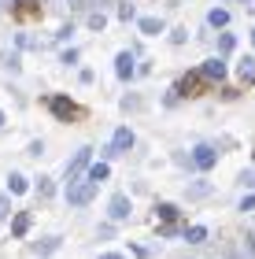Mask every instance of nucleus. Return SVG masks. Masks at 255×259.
Returning a JSON list of instances; mask_svg holds the SVG:
<instances>
[{"instance_id":"nucleus-16","label":"nucleus","mask_w":255,"mask_h":259,"mask_svg":"<svg viewBox=\"0 0 255 259\" xmlns=\"http://www.w3.org/2000/svg\"><path fill=\"white\" fill-rule=\"evenodd\" d=\"M159 215H163V219H167V222H170V219H174V215H178V207H170V204H163V207H159Z\"/></svg>"},{"instance_id":"nucleus-3","label":"nucleus","mask_w":255,"mask_h":259,"mask_svg":"<svg viewBox=\"0 0 255 259\" xmlns=\"http://www.w3.org/2000/svg\"><path fill=\"white\" fill-rule=\"evenodd\" d=\"M130 211H133L130 196H115L111 207H108V215H111V222H122V219H130Z\"/></svg>"},{"instance_id":"nucleus-5","label":"nucleus","mask_w":255,"mask_h":259,"mask_svg":"<svg viewBox=\"0 0 255 259\" xmlns=\"http://www.w3.org/2000/svg\"><path fill=\"white\" fill-rule=\"evenodd\" d=\"M215 148L211 145H200V148H192V163H196V167H200V170H207V167H215Z\"/></svg>"},{"instance_id":"nucleus-12","label":"nucleus","mask_w":255,"mask_h":259,"mask_svg":"<svg viewBox=\"0 0 255 259\" xmlns=\"http://www.w3.org/2000/svg\"><path fill=\"white\" fill-rule=\"evenodd\" d=\"M108 174H111V170H108V163H96V167L89 170V182H104Z\"/></svg>"},{"instance_id":"nucleus-15","label":"nucleus","mask_w":255,"mask_h":259,"mask_svg":"<svg viewBox=\"0 0 255 259\" xmlns=\"http://www.w3.org/2000/svg\"><path fill=\"white\" fill-rule=\"evenodd\" d=\"M141 30L144 33H159V22L156 19H141Z\"/></svg>"},{"instance_id":"nucleus-18","label":"nucleus","mask_w":255,"mask_h":259,"mask_svg":"<svg viewBox=\"0 0 255 259\" xmlns=\"http://www.w3.org/2000/svg\"><path fill=\"white\" fill-rule=\"evenodd\" d=\"M8 219V196H0V222Z\"/></svg>"},{"instance_id":"nucleus-14","label":"nucleus","mask_w":255,"mask_h":259,"mask_svg":"<svg viewBox=\"0 0 255 259\" xmlns=\"http://www.w3.org/2000/svg\"><path fill=\"white\" fill-rule=\"evenodd\" d=\"M185 237H189V241L196 244V241H203V237H207V230H203V226H192L189 233H185Z\"/></svg>"},{"instance_id":"nucleus-17","label":"nucleus","mask_w":255,"mask_h":259,"mask_svg":"<svg viewBox=\"0 0 255 259\" xmlns=\"http://www.w3.org/2000/svg\"><path fill=\"white\" fill-rule=\"evenodd\" d=\"M240 211H255V196H244V200H240Z\"/></svg>"},{"instance_id":"nucleus-19","label":"nucleus","mask_w":255,"mask_h":259,"mask_svg":"<svg viewBox=\"0 0 255 259\" xmlns=\"http://www.w3.org/2000/svg\"><path fill=\"white\" fill-rule=\"evenodd\" d=\"M244 185H251V189H255V174H244Z\"/></svg>"},{"instance_id":"nucleus-7","label":"nucleus","mask_w":255,"mask_h":259,"mask_svg":"<svg viewBox=\"0 0 255 259\" xmlns=\"http://www.w3.org/2000/svg\"><path fill=\"white\" fill-rule=\"evenodd\" d=\"M115 74H119V78H130L133 74V56L130 52H122L119 60H115Z\"/></svg>"},{"instance_id":"nucleus-23","label":"nucleus","mask_w":255,"mask_h":259,"mask_svg":"<svg viewBox=\"0 0 255 259\" xmlns=\"http://www.w3.org/2000/svg\"><path fill=\"white\" fill-rule=\"evenodd\" d=\"M251 41H255V33H251Z\"/></svg>"},{"instance_id":"nucleus-8","label":"nucleus","mask_w":255,"mask_h":259,"mask_svg":"<svg viewBox=\"0 0 255 259\" xmlns=\"http://www.w3.org/2000/svg\"><path fill=\"white\" fill-rule=\"evenodd\" d=\"M207 22H211L215 30H218V26H226V22H229V11H226V8H215L211 15H207Z\"/></svg>"},{"instance_id":"nucleus-22","label":"nucleus","mask_w":255,"mask_h":259,"mask_svg":"<svg viewBox=\"0 0 255 259\" xmlns=\"http://www.w3.org/2000/svg\"><path fill=\"white\" fill-rule=\"evenodd\" d=\"M0 126H4V115H0Z\"/></svg>"},{"instance_id":"nucleus-13","label":"nucleus","mask_w":255,"mask_h":259,"mask_svg":"<svg viewBox=\"0 0 255 259\" xmlns=\"http://www.w3.org/2000/svg\"><path fill=\"white\" fill-rule=\"evenodd\" d=\"M56 248H60V237H48L44 244H37V255H52Z\"/></svg>"},{"instance_id":"nucleus-10","label":"nucleus","mask_w":255,"mask_h":259,"mask_svg":"<svg viewBox=\"0 0 255 259\" xmlns=\"http://www.w3.org/2000/svg\"><path fill=\"white\" fill-rule=\"evenodd\" d=\"M222 60H207V67H203V78H222Z\"/></svg>"},{"instance_id":"nucleus-2","label":"nucleus","mask_w":255,"mask_h":259,"mask_svg":"<svg viewBox=\"0 0 255 259\" xmlns=\"http://www.w3.org/2000/svg\"><path fill=\"white\" fill-rule=\"evenodd\" d=\"M89 156H92V148H82L74 156V163H67V182H78V174L89 167Z\"/></svg>"},{"instance_id":"nucleus-20","label":"nucleus","mask_w":255,"mask_h":259,"mask_svg":"<svg viewBox=\"0 0 255 259\" xmlns=\"http://www.w3.org/2000/svg\"><path fill=\"white\" fill-rule=\"evenodd\" d=\"M100 259H122V255H119V252H104Z\"/></svg>"},{"instance_id":"nucleus-4","label":"nucleus","mask_w":255,"mask_h":259,"mask_svg":"<svg viewBox=\"0 0 255 259\" xmlns=\"http://www.w3.org/2000/svg\"><path fill=\"white\" fill-rule=\"evenodd\" d=\"M133 148V130L130 126H122V130H115V141H111V152L119 156V152H130Z\"/></svg>"},{"instance_id":"nucleus-1","label":"nucleus","mask_w":255,"mask_h":259,"mask_svg":"<svg viewBox=\"0 0 255 259\" xmlns=\"http://www.w3.org/2000/svg\"><path fill=\"white\" fill-rule=\"evenodd\" d=\"M92 196H96V182H89V178H82V182H71V185H67V200H71L74 207H85Z\"/></svg>"},{"instance_id":"nucleus-6","label":"nucleus","mask_w":255,"mask_h":259,"mask_svg":"<svg viewBox=\"0 0 255 259\" xmlns=\"http://www.w3.org/2000/svg\"><path fill=\"white\" fill-rule=\"evenodd\" d=\"M48 108L60 115V119H71V115H74V104H71V100H63V97H52V100H48Z\"/></svg>"},{"instance_id":"nucleus-21","label":"nucleus","mask_w":255,"mask_h":259,"mask_svg":"<svg viewBox=\"0 0 255 259\" xmlns=\"http://www.w3.org/2000/svg\"><path fill=\"white\" fill-rule=\"evenodd\" d=\"M71 8H85V0H71Z\"/></svg>"},{"instance_id":"nucleus-11","label":"nucleus","mask_w":255,"mask_h":259,"mask_svg":"<svg viewBox=\"0 0 255 259\" xmlns=\"http://www.w3.org/2000/svg\"><path fill=\"white\" fill-rule=\"evenodd\" d=\"M8 189H11V193H26L30 185H26V178H22V174H11V178H8Z\"/></svg>"},{"instance_id":"nucleus-9","label":"nucleus","mask_w":255,"mask_h":259,"mask_svg":"<svg viewBox=\"0 0 255 259\" xmlns=\"http://www.w3.org/2000/svg\"><path fill=\"white\" fill-rule=\"evenodd\" d=\"M30 230V215H26V211H22V215L15 219V222H11V233H15V237H22V233H26Z\"/></svg>"}]
</instances>
